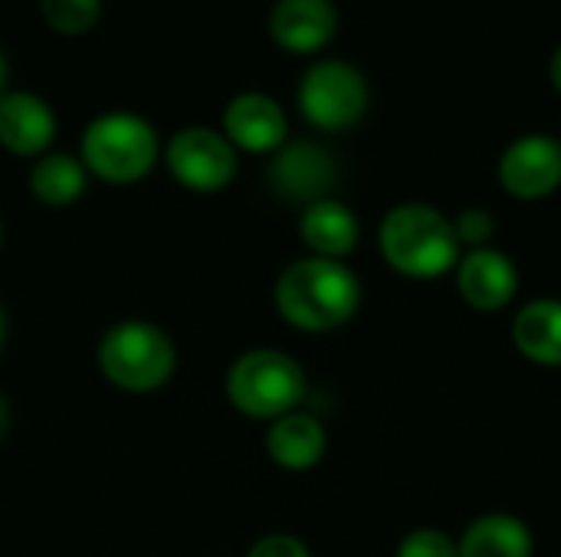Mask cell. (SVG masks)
Masks as SVG:
<instances>
[{
  "label": "cell",
  "mask_w": 561,
  "mask_h": 557,
  "mask_svg": "<svg viewBox=\"0 0 561 557\" xmlns=\"http://www.w3.org/2000/svg\"><path fill=\"white\" fill-rule=\"evenodd\" d=\"M273 302L289 328L306 335H325L358 315L362 282L348 263L302 256L279 272Z\"/></svg>",
  "instance_id": "cell-1"
},
{
  "label": "cell",
  "mask_w": 561,
  "mask_h": 557,
  "mask_svg": "<svg viewBox=\"0 0 561 557\" xmlns=\"http://www.w3.org/2000/svg\"><path fill=\"white\" fill-rule=\"evenodd\" d=\"M378 250L391 272L417 282L450 276L463 256L454 217L421 200L398 204L385 213L378 227Z\"/></svg>",
  "instance_id": "cell-2"
},
{
  "label": "cell",
  "mask_w": 561,
  "mask_h": 557,
  "mask_svg": "<svg viewBox=\"0 0 561 557\" xmlns=\"http://www.w3.org/2000/svg\"><path fill=\"white\" fill-rule=\"evenodd\" d=\"M99 374L125 394H154L178 371V348L164 328L145 318H122L99 338Z\"/></svg>",
  "instance_id": "cell-3"
},
{
  "label": "cell",
  "mask_w": 561,
  "mask_h": 557,
  "mask_svg": "<svg viewBox=\"0 0 561 557\" xmlns=\"http://www.w3.org/2000/svg\"><path fill=\"white\" fill-rule=\"evenodd\" d=\"M161 158V138L154 125L135 112H105L95 115L79 144V161L89 177L125 187L145 181Z\"/></svg>",
  "instance_id": "cell-4"
},
{
  "label": "cell",
  "mask_w": 561,
  "mask_h": 557,
  "mask_svg": "<svg viewBox=\"0 0 561 557\" xmlns=\"http://www.w3.org/2000/svg\"><path fill=\"white\" fill-rule=\"evenodd\" d=\"M224 391L233 410H240L250 420L273 423L302 407L309 381L306 368L293 355L276 348H253L227 368Z\"/></svg>",
  "instance_id": "cell-5"
},
{
  "label": "cell",
  "mask_w": 561,
  "mask_h": 557,
  "mask_svg": "<svg viewBox=\"0 0 561 557\" xmlns=\"http://www.w3.org/2000/svg\"><path fill=\"white\" fill-rule=\"evenodd\" d=\"M299 115L325 135H342L362 125L371 105V89L365 72L348 59L312 62L296 85Z\"/></svg>",
  "instance_id": "cell-6"
},
{
  "label": "cell",
  "mask_w": 561,
  "mask_h": 557,
  "mask_svg": "<svg viewBox=\"0 0 561 557\" xmlns=\"http://www.w3.org/2000/svg\"><path fill=\"white\" fill-rule=\"evenodd\" d=\"M164 164L184 190L220 194L237 177L240 151L227 141L224 131L191 125L171 135V141L164 144Z\"/></svg>",
  "instance_id": "cell-7"
},
{
  "label": "cell",
  "mask_w": 561,
  "mask_h": 557,
  "mask_svg": "<svg viewBox=\"0 0 561 557\" xmlns=\"http://www.w3.org/2000/svg\"><path fill=\"white\" fill-rule=\"evenodd\" d=\"M339 177H342L339 158L312 138L286 141L276 154H270V167H266L270 190L279 200L296 204L299 210L335 197Z\"/></svg>",
  "instance_id": "cell-8"
},
{
  "label": "cell",
  "mask_w": 561,
  "mask_h": 557,
  "mask_svg": "<svg viewBox=\"0 0 561 557\" xmlns=\"http://www.w3.org/2000/svg\"><path fill=\"white\" fill-rule=\"evenodd\" d=\"M496 177L500 187L523 204L552 197L561 187V138L533 131L510 141L500 154Z\"/></svg>",
  "instance_id": "cell-9"
},
{
  "label": "cell",
  "mask_w": 561,
  "mask_h": 557,
  "mask_svg": "<svg viewBox=\"0 0 561 557\" xmlns=\"http://www.w3.org/2000/svg\"><path fill=\"white\" fill-rule=\"evenodd\" d=\"M227 141L247 154H276L289 141V121L283 105L266 92H240L224 108Z\"/></svg>",
  "instance_id": "cell-10"
},
{
  "label": "cell",
  "mask_w": 561,
  "mask_h": 557,
  "mask_svg": "<svg viewBox=\"0 0 561 557\" xmlns=\"http://www.w3.org/2000/svg\"><path fill=\"white\" fill-rule=\"evenodd\" d=\"M457 295L473 312H503L519 295V269L513 256L496 246L467 250L454 269Z\"/></svg>",
  "instance_id": "cell-11"
},
{
  "label": "cell",
  "mask_w": 561,
  "mask_h": 557,
  "mask_svg": "<svg viewBox=\"0 0 561 557\" xmlns=\"http://www.w3.org/2000/svg\"><path fill=\"white\" fill-rule=\"evenodd\" d=\"M339 33V7L332 0H276L270 10V36L293 56L322 53Z\"/></svg>",
  "instance_id": "cell-12"
},
{
  "label": "cell",
  "mask_w": 561,
  "mask_h": 557,
  "mask_svg": "<svg viewBox=\"0 0 561 557\" xmlns=\"http://www.w3.org/2000/svg\"><path fill=\"white\" fill-rule=\"evenodd\" d=\"M56 138V112L36 92L0 95V148L13 158H43Z\"/></svg>",
  "instance_id": "cell-13"
},
{
  "label": "cell",
  "mask_w": 561,
  "mask_h": 557,
  "mask_svg": "<svg viewBox=\"0 0 561 557\" xmlns=\"http://www.w3.org/2000/svg\"><path fill=\"white\" fill-rule=\"evenodd\" d=\"M299 240L306 243L309 256H322V259H339L345 263L362 240V223L355 217V210L348 204H342L339 197L309 204L299 210Z\"/></svg>",
  "instance_id": "cell-14"
},
{
  "label": "cell",
  "mask_w": 561,
  "mask_h": 557,
  "mask_svg": "<svg viewBox=\"0 0 561 557\" xmlns=\"http://www.w3.org/2000/svg\"><path fill=\"white\" fill-rule=\"evenodd\" d=\"M329 433L319 417L293 410L266 427V456L286 473H309L322 463Z\"/></svg>",
  "instance_id": "cell-15"
},
{
  "label": "cell",
  "mask_w": 561,
  "mask_h": 557,
  "mask_svg": "<svg viewBox=\"0 0 561 557\" xmlns=\"http://www.w3.org/2000/svg\"><path fill=\"white\" fill-rule=\"evenodd\" d=\"M513 345L536 368H561V299L526 302L513 318Z\"/></svg>",
  "instance_id": "cell-16"
},
{
  "label": "cell",
  "mask_w": 561,
  "mask_h": 557,
  "mask_svg": "<svg viewBox=\"0 0 561 557\" xmlns=\"http://www.w3.org/2000/svg\"><path fill=\"white\" fill-rule=\"evenodd\" d=\"M457 545L460 557H536L533 529L510 512H490L473 519L457 538Z\"/></svg>",
  "instance_id": "cell-17"
},
{
  "label": "cell",
  "mask_w": 561,
  "mask_h": 557,
  "mask_svg": "<svg viewBox=\"0 0 561 557\" xmlns=\"http://www.w3.org/2000/svg\"><path fill=\"white\" fill-rule=\"evenodd\" d=\"M89 187V171L66 151H46L30 167V194L43 207H69Z\"/></svg>",
  "instance_id": "cell-18"
},
{
  "label": "cell",
  "mask_w": 561,
  "mask_h": 557,
  "mask_svg": "<svg viewBox=\"0 0 561 557\" xmlns=\"http://www.w3.org/2000/svg\"><path fill=\"white\" fill-rule=\"evenodd\" d=\"M39 16L62 36H82L99 23L102 0H39Z\"/></svg>",
  "instance_id": "cell-19"
},
{
  "label": "cell",
  "mask_w": 561,
  "mask_h": 557,
  "mask_svg": "<svg viewBox=\"0 0 561 557\" xmlns=\"http://www.w3.org/2000/svg\"><path fill=\"white\" fill-rule=\"evenodd\" d=\"M394 557H460V545L450 532L434 529V525H421L398 542Z\"/></svg>",
  "instance_id": "cell-20"
},
{
  "label": "cell",
  "mask_w": 561,
  "mask_h": 557,
  "mask_svg": "<svg viewBox=\"0 0 561 557\" xmlns=\"http://www.w3.org/2000/svg\"><path fill=\"white\" fill-rule=\"evenodd\" d=\"M454 230H457V240L467 250H483V246H493V236H496V220L486 207H467L454 217Z\"/></svg>",
  "instance_id": "cell-21"
},
{
  "label": "cell",
  "mask_w": 561,
  "mask_h": 557,
  "mask_svg": "<svg viewBox=\"0 0 561 557\" xmlns=\"http://www.w3.org/2000/svg\"><path fill=\"white\" fill-rule=\"evenodd\" d=\"M247 557H312V552L302 538H296L289 532H273V535H263L260 542H253Z\"/></svg>",
  "instance_id": "cell-22"
},
{
  "label": "cell",
  "mask_w": 561,
  "mask_h": 557,
  "mask_svg": "<svg viewBox=\"0 0 561 557\" xmlns=\"http://www.w3.org/2000/svg\"><path fill=\"white\" fill-rule=\"evenodd\" d=\"M549 79H552V89L561 95V43L556 46L552 59H549Z\"/></svg>",
  "instance_id": "cell-23"
},
{
  "label": "cell",
  "mask_w": 561,
  "mask_h": 557,
  "mask_svg": "<svg viewBox=\"0 0 561 557\" xmlns=\"http://www.w3.org/2000/svg\"><path fill=\"white\" fill-rule=\"evenodd\" d=\"M7 430H10V404H7V397L0 394V443H3V437H7Z\"/></svg>",
  "instance_id": "cell-24"
},
{
  "label": "cell",
  "mask_w": 561,
  "mask_h": 557,
  "mask_svg": "<svg viewBox=\"0 0 561 557\" xmlns=\"http://www.w3.org/2000/svg\"><path fill=\"white\" fill-rule=\"evenodd\" d=\"M3 345H7V309L0 302V355H3Z\"/></svg>",
  "instance_id": "cell-25"
},
{
  "label": "cell",
  "mask_w": 561,
  "mask_h": 557,
  "mask_svg": "<svg viewBox=\"0 0 561 557\" xmlns=\"http://www.w3.org/2000/svg\"><path fill=\"white\" fill-rule=\"evenodd\" d=\"M7 92V56H3V49H0V95Z\"/></svg>",
  "instance_id": "cell-26"
},
{
  "label": "cell",
  "mask_w": 561,
  "mask_h": 557,
  "mask_svg": "<svg viewBox=\"0 0 561 557\" xmlns=\"http://www.w3.org/2000/svg\"><path fill=\"white\" fill-rule=\"evenodd\" d=\"M0 243H3V223H0Z\"/></svg>",
  "instance_id": "cell-27"
}]
</instances>
